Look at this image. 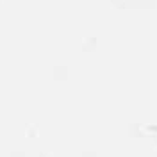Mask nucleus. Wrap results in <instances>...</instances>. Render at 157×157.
Returning <instances> with one entry per match:
<instances>
[]
</instances>
